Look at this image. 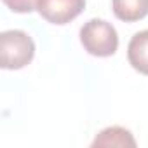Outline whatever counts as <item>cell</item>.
<instances>
[{"label":"cell","mask_w":148,"mask_h":148,"mask_svg":"<svg viewBox=\"0 0 148 148\" xmlns=\"http://www.w3.org/2000/svg\"><path fill=\"white\" fill-rule=\"evenodd\" d=\"M35 56V42L23 30H7L0 33V66L19 70Z\"/></svg>","instance_id":"cell-1"},{"label":"cell","mask_w":148,"mask_h":148,"mask_svg":"<svg viewBox=\"0 0 148 148\" xmlns=\"http://www.w3.org/2000/svg\"><path fill=\"white\" fill-rule=\"evenodd\" d=\"M80 42L89 54L99 58L115 54L119 47V37L115 28L108 21L99 18H92L84 23V26L80 28Z\"/></svg>","instance_id":"cell-2"},{"label":"cell","mask_w":148,"mask_h":148,"mask_svg":"<svg viewBox=\"0 0 148 148\" xmlns=\"http://www.w3.org/2000/svg\"><path fill=\"white\" fill-rule=\"evenodd\" d=\"M86 5V0H35V9L52 25H66L75 19Z\"/></svg>","instance_id":"cell-3"},{"label":"cell","mask_w":148,"mask_h":148,"mask_svg":"<svg viewBox=\"0 0 148 148\" xmlns=\"http://www.w3.org/2000/svg\"><path fill=\"white\" fill-rule=\"evenodd\" d=\"M127 58L134 70L148 75V30L132 35L127 47Z\"/></svg>","instance_id":"cell-4"},{"label":"cell","mask_w":148,"mask_h":148,"mask_svg":"<svg viewBox=\"0 0 148 148\" xmlns=\"http://www.w3.org/2000/svg\"><path fill=\"white\" fill-rule=\"evenodd\" d=\"M92 146H131L134 148L136 146V141L132 138V134L124 129V127H119V125H113V127H106L103 129L92 141Z\"/></svg>","instance_id":"cell-5"},{"label":"cell","mask_w":148,"mask_h":148,"mask_svg":"<svg viewBox=\"0 0 148 148\" xmlns=\"http://www.w3.org/2000/svg\"><path fill=\"white\" fill-rule=\"evenodd\" d=\"M113 12L122 21H136L148 14V0H112Z\"/></svg>","instance_id":"cell-6"},{"label":"cell","mask_w":148,"mask_h":148,"mask_svg":"<svg viewBox=\"0 0 148 148\" xmlns=\"http://www.w3.org/2000/svg\"><path fill=\"white\" fill-rule=\"evenodd\" d=\"M4 2L9 4L11 9L18 12H26L32 11V7H35V0H4Z\"/></svg>","instance_id":"cell-7"}]
</instances>
